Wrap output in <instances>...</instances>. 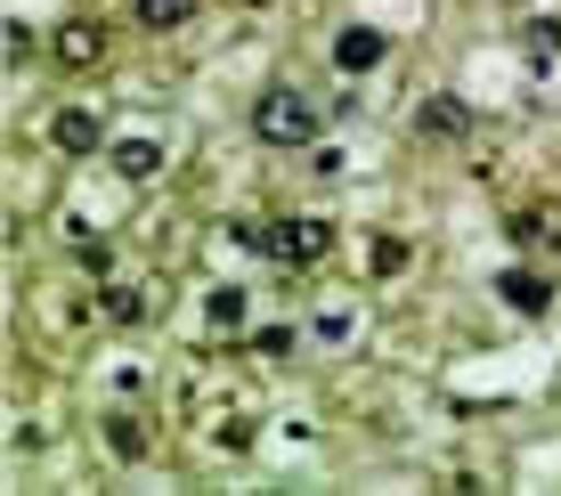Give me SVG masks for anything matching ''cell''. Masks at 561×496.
<instances>
[{
  "label": "cell",
  "mask_w": 561,
  "mask_h": 496,
  "mask_svg": "<svg viewBox=\"0 0 561 496\" xmlns=\"http://www.w3.org/2000/svg\"><path fill=\"white\" fill-rule=\"evenodd\" d=\"M318 123H325L318 99H301V90H285V82L253 99V139L261 147H318Z\"/></svg>",
  "instance_id": "6da1fadb"
},
{
  "label": "cell",
  "mask_w": 561,
  "mask_h": 496,
  "mask_svg": "<svg viewBox=\"0 0 561 496\" xmlns=\"http://www.w3.org/2000/svg\"><path fill=\"white\" fill-rule=\"evenodd\" d=\"M106 25H99V16H73V25H57L49 33V57H57V66H66V73H90V66H106Z\"/></svg>",
  "instance_id": "7a4b0ae2"
},
{
  "label": "cell",
  "mask_w": 561,
  "mask_h": 496,
  "mask_svg": "<svg viewBox=\"0 0 561 496\" xmlns=\"http://www.w3.org/2000/svg\"><path fill=\"white\" fill-rule=\"evenodd\" d=\"M49 147L57 155H99L106 147V123L90 106H66V114H49Z\"/></svg>",
  "instance_id": "3957f363"
},
{
  "label": "cell",
  "mask_w": 561,
  "mask_h": 496,
  "mask_svg": "<svg viewBox=\"0 0 561 496\" xmlns=\"http://www.w3.org/2000/svg\"><path fill=\"white\" fill-rule=\"evenodd\" d=\"M334 253V228L325 220H277V261H294V269H309V261Z\"/></svg>",
  "instance_id": "277c9868"
},
{
  "label": "cell",
  "mask_w": 561,
  "mask_h": 496,
  "mask_svg": "<svg viewBox=\"0 0 561 496\" xmlns=\"http://www.w3.org/2000/svg\"><path fill=\"white\" fill-rule=\"evenodd\" d=\"M382 49H391V42H382L375 25H342V33H334V66H342V73H375Z\"/></svg>",
  "instance_id": "5b68a950"
},
{
  "label": "cell",
  "mask_w": 561,
  "mask_h": 496,
  "mask_svg": "<svg viewBox=\"0 0 561 496\" xmlns=\"http://www.w3.org/2000/svg\"><path fill=\"white\" fill-rule=\"evenodd\" d=\"M496 293H505V310H520V318H546L553 310V285L537 269H505V277H496Z\"/></svg>",
  "instance_id": "8992f818"
},
{
  "label": "cell",
  "mask_w": 561,
  "mask_h": 496,
  "mask_svg": "<svg viewBox=\"0 0 561 496\" xmlns=\"http://www.w3.org/2000/svg\"><path fill=\"white\" fill-rule=\"evenodd\" d=\"M505 237L529 253V244H561V204H520V212L505 220Z\"/></svg>",
  "instance_id": "52a82bcc"
},
{
  "label": "cell",
  "mask_w": 561,
  "mask_h": 496,
  "mask_svg": "<svg viewBox=\"0 0 561 496\" xmlns=\"http://www.w3.org/2000/svg\"><path fill=\"white\" fill-rule=\"evenodd\" d=\"M106 155H114L123 180H154V171H163V139H114Z\"/></svg>",
  "instance_id": "ba28073f"
},
{
  "label": "cell",
  "mask_w": 561,
  "mask_h": 496,
  "mask_svg": "<svg viewBox=\"0 0 561 496\" xmlns=\"http://www.w3.org/2000/svg\"><path fill=\"white\" fill-rule=\"evenodd\" d=\"M99 440H106L114 464H139V455H147V424H139V415H106V431H99Z\"/></svg>",
  "instance_id": "9c48e42d"
},
{
  "label": "cell",
  "mask_w": 561,
  "mask_h": 496,
  "mask_svg": "<svg viewBox=\"0 0 561 496\" xmlns=\"http://www.w3.org/2000/svg\"><path fill=\"white\" fill-rule=\"evenodd\" d=\"M423 130H432V139H463V130H472V106L463 99H432L423 106Z\"/></svg>",
  "instance_id": "30bf717a"
},
{
  "label": "cell",
  "mask_w": 561,
  "mask_h": 496,
  "mask_svg": "<svg viewBox=\"0 0 561 496\" xmlns=\"http://www.w3.org/2000/svg\"><path fill=\"white\" fill-rule=\"evenodd\" d=\"M130 16H139L147 33H171V25H187V16H196V0H130Z\"/></svg>",
  "instance_id": "8fae6325"
},
{
  "label": "cell",
  "mask_w": 561,
  "mask_h": 496,
  "mask_svg": "<svg viewBox=\"0 0 561 496\" xmlns=\"http://www.w3.org/2000/svg\"><path fill=\"white\" fill-rule=\"evenodd\" d=\"M211 326H244V293L237 285H211Z\"/></svg>",
  "instance_id": "7c38bea8"
},
{
  "label": "cell",
  "mask_w": 561,
  "mask_h": 496,
  "mask_svg": "<svg viewBox=\"0 0 561 496\" xmlns=\"http://www.w3.org/2000/svg\"><path fill=\"white\" fill-rule=\"evenodd\" d=\"M399 269H408V244H399V237H375V277H399Z\"/></svg>",
  "instance_id": "4fadbf2b"
},
{
  "label": "cell",
  "mask_w": 561,
  "mask_h": 496,
  "mask_svg": "<svg viewBox=\"0 0 561 496\" xmlns=\"http://www.w3.org/2000/svg\"><path fill=\"white\" fill-rule=\"evenodd\" d=\"M529 57H561V25H553V16H537V25H529Z\"/></svg>",
  "instance_id": "5bb4252c"
},
{
  "label": "cell",
  "mask_w": 561,
  "mask_h": 496,
  "mask_svg": "<svg viewBox=\"0 0 561 496\" xmlns=\"http://www.w3.org/2000/svg\"><path fill=\"white\" fill-rule=\"evenodd\" d=\"M147 310V301L139 293H123V285H114V293H106V318H123V326H130V318H139Z\"/></svg>",
  "instance_id": "9a60e30c"
}]
</instances>
